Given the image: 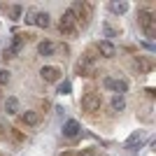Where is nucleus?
Segmentation results:
<instances>
[{
  "mask_svg": "<svg viewBox=\"0 0 156 156\" xmlns=\"http://www.w3.org/2000/svg\"><path fill=\"white\" fill-rule=\"evenodd\" d=\"M137 23H140L142 30L147 33V37H156V19H154V14H151V12L140 9V12H137Z\"/></svg>",
  "mask_w": 156,
  "mask_h": 156,
  "instance_id": "obj_1",
  "label": "nucleus"
},
{
  "mask_svg": "<svg viewBox=\"0 0 156 156\" xmlns=\"http://www.w3.org/2000/svg\"><path fill=\"white\" fill-rule=\"evenodd\" d=\"M61 33L63 35H75L77 33V16L72 9H65L63 16H61Z\"/></svg>",
  "mask_w": 156,
  "mask_h": 156,
  "instance_id": "obj_2",
  "label": "nucleus"
},
{
  "mask_svg": "<svg viewBox=\"0 0 156 156\" xmlns=\"http://www.w3.org/2000/svg\"><path fill=\"white\" fill-rule=\"evenodd\" d=\"M100 93H93V91H89L84 98H82V110L84 112H98L100 110Z\"/></svg>",
  "mask_w": 156,
  "mask_h": 156,
  "instance_id": "obj_3",
  "label": "nucleus"
},
{
  "mask_svg": "<svg viewBox=\"0 0 156 156\" xmlns=\"http://www.w3.org/2000/svg\"><path fill=\"white\" fill-rule=\"evenodd\" d=\"M28 37H30V35H23V33H21V35H14V42L9 47H5V58H14V56L21 51V47L26 44Z\"/></svg>",
  "mask_w": 156,
  "mask_h": 156,
  "instance_id": "obj_4",
  "label": "nucleus"
},
{
  "mask_svg": "<svg viewBox=\"0 0 156 156\" xmlns=\"http://www.w3.org/2000/svg\"><path fill=\"white\" fill-rule=\"evenodd\" d=\"M77 72H79V75H84V77H93V75H96V63H93V56H89V54H86L84 58H82V63H77Z\"/></svg>",
  "mask_w": 156,
  "mask_h": 156,
  "instance_id": "obj_5",
  "label": "nucleus"
},
{
  "mask_svg": "<svg viewBox=\"0 0 156 156\" xmlns=\"http://www.w3.org/2000/svg\"><path fill=\"white\" fill-rule=\"evenodd\" d=\"M82 133V126H79V121H75V119H68L63 124V135L68 137V140H75V137Z\"/></svg>",
  "mask_w": 156,
  "mask_h": 156,
  "instance_id": "obj_6",
  "label": "nucleus"
},
{
  "mask_svg": "<svg viewBox=\"0 0 156 156\" xmlns=\"http://www.w3.org/2000/svg\"><path fill=\"white\" fill-rule=\"evenodd\" d=\"M40 75H42V79H44V82H58L63 72H61L58 68H54V65H44Z\"/></svg>",
  "mask_w": 156,
  "mask_h": 156,
  "instance_id": "obj_7",
  "label": "nucleus"
},
{
  "mask_svg": "<svg viewBox=\"0 0 156 156\" xmlns=\"http://www.w3.org/2000/svg\"><path fill=\"white\" fill-rule=\"evenodd\" d=\"M98 51L103 54L105 58H112V56H117V47L112 44L110 40H103V42H98Z\"/></svg>",
  "mask_w": 156,
  "mask_h": 156,
  "instance_id": "obj_8",
  "label": "nucleus"
},
{
  "mask_svg": "<svg viewBox=\"0 0 156 156\" xmlns=\"http://www.w3.org/2000/svg\"><path fill=\"white\" fill-rule=\"evenodd\" d=\"M5 112L7 114H16V112H19V100H16L14 96H9L5 100Z\"/></svg>",
  "mask_w": 156,
  "mask_h": 156,
  "instance_id": "obj_9",
  "label": "nucleus"
},
{
  "mask_svg": "<svg viewBox=\"0 0 156 156\" xmlns=\"http://www.w3.org/2000/svg\"><path fill=\"white\" fill-rule=\"evenodd\" d=\"M33 23H37L40 28H47V26H49V14H47V12H35Z\"/></svg>",
  "mask_w": 156,
  "mask_h": 156,
  "instance_id": "obj_10",
  "label": "nucleus"
},
{
  "mask_svg": "<svg viewBox=\"0 0 156 156\" xmlns=\"http://www.w3.org/2000/svg\"><path fill=\"white\" fill-rule=\"evenodd\" d=\"M54 49H56V47H54V42H40V44H37L40 56H51Z\"/></svg>",
  "mask_w": 156,
  "mask_h": 156,
  "instance_id": "obj_11",
  "label": "nucleus"
},
{
  "mask_svg": "<svg viewBox=\"0 0 156 156\" xmlns=\"http://www.w3.org/2000/svg\"><path fill=\"white\" fill-rule=\"evenodd\" d=\"M23 124H28V126H35V124H40V114H37V112H33V110L23 112Z\"/></svg>",
  "mask_w": 156,
  "mask_h": 156,
  "instance_id": "obj_12",
  "label": "nucleus"
},
{
  "mask_svg": "<svg viewBox=\"0 0 156 156\" xmlns=\"http://www.w3.org/2000/svg\"><path fill=\"white\" fill-rule=\"evenodd\" d=\"M112 91H117V96H124L128 91V82L126 79H114V89Z\"/></svg>",
  "mask_w": 156,
  "mask_h": 156,
  "instance_id": "obj_13",
  "label": "nucleus"
},
{
  "mask_svg": "<svg viewBox=\"0 0 156 156\" xmlns=\"http://www.w3.org/2000/svg\"><path fill=\"white\" fill-rule=\"evenodd\" d=\"M135 68H137V70H142V72H149L151 70V63L147 58H142V56H137V58H135Z\"/></svg>",
  "mask_w": 156,
  "mask_h": 156,
  "instance_id": "obj_14",
  "label": "nucleus"
},
{
  "mask_svg": "<svg viewBox=\"0 0 156 156\" xmlns=\"http://www.w3.org/2000/svg\"><path fill=\"white\" fill-rule=\"evenodd\" d=\"M110 9H112L114 14H126L128 5H126V2H110Z\"/></svg>",
  "mask_w": 156,
  "mask_h": 156,
  "instance_id": "obj_15",
  "label": "nucleus"
},
{
  "mask_svg": "<svg viewBox=\"0 0 156 156\" xmlns=\"http://www.w3.org/2000/svg\"><path fill=\"white\" fill-rule=\"evenodd\" d=\"M112 107H114L117 112H121V110H124V107H126L124 96H114V98H112Z\"/></svg>",
  "mask_w": 156,
  "mask_h": 156,
  "instance_id": "obj_16",
  "label": "nucleus"
},
{
  "mask_svg": "<svg viewBox=\"0 0 156 156\" xmlns=\"http://www.w3.org/2000/svg\"><path fill=\"white\" fill-rule=\"evenodd\" d=\"M21 14H23V7H21V5H12V7H9V16H12L14 21H19Z\"/></svg>",
  "mask_w": 156,
  "mask_h": 156,
  "instance_id": "obj_17",
  "label": "nucleus"
},
{
  "mask_svg": "<svg viewBox=\"0 0 156 156\" xmlns=\"http://www.w3.org/2000/svg\"><path fill=\"white\" fill-rule=\"evenodd\" d=\"M70 91H72V84H70V82H58V93H61V96H68Z\"/></svg>",
  "mask_w": 156,
  "mask_h": 156,
  "instance_id": "obj_18",
  "label": "nucleus"
},
{
  "mask_svg": "<svg viewBox=\"0 0 156 156\" xmlns=\"http://www.w3.org/2000/svg\"><path fill=\"white\" fill-rule=\"evenodd\" d=\"M103 30H105V35H107V37H117V30H114V28H112L110 23H105V26H103Z\"/></svg>",
  "mask_w": 156,
  "mask_h": 156,
  "instance_id": "obj_19",
  "label": "nucleus"
},
{
  "mask_svg": "<svg viewBox=\"0 0 156 156\" xmlns=\"http://www.w3.org/2000/svg\"><path fill=\"white\" fill-rule=\"evenodd\" d=\"M9 82V70H0V86H5Z\"/></svg>",
  "mask_w": 156,
  "mask_h": 156,
  "instance_id": "obj_20",
  "label": "nucleus"
},
{
  "mask_svg": "<svg viewBox=\"0 0 156 156\" xmlns=\"http://www.w3.org/2000/svg\"><path fill=\"white\" fill-rule=\"evenodd\" d=\"M135 142H140V133H133V135L128 137V142H126V147H133Z\"/></svg>",
  "mask_w": 156,
  "mask_h": 156,
  "instance_id": "obj_21",
  "label": "nucleus"
},
{
  "mask_svg": "<svg viewBox=\"0 0 156 156\" xmlns=\"http://www.w3.org/2000/svg\"><path fill=\"white\" fill-rule=\"evenodd\" d=\"M103 86L112 91V89H114V77H105V79H103Z\"/></svg>",
  "mask_w": 156,
  "mask_h": 156,
  "instance_id": "obj_22",
  "label": "nucleus"
},
{
  "mask_svg": "<svg viewBox=\"0 0 156 156\" xmlns=\"http://www.w3.org/2000/svg\"><path fill=\"white\" fill-rule=\"evenodd\" d=\"M33 16H35V12H26V23H33Z\"/></svg>",
  "mask_w": 156,
  "mask_h": 156,
  "instance_id": "obj_23",
  "label": "nucleus"
},
{
  "mask_svg": "<svg viewBox=\"0 0 156 156\" xmlns=\"http://www.w3.org/2000/svg\"><path fill=\"white\" fill-rule=\"evenodd\" d=\"M61 156H72V154H70V151H65V154H61Z\"/></svg>",
  "mask_w": 156,
  "mask_h": 156,
  "instance_id": "obj_24",
  "label": "nucleus"
},
{
  "mask_svg": "<svg viewBox=\"0 0 156 156\" xmlns=\"http://www.w3.org/2000/svg\"><path fill=\"white\" fill-rule=\"evenodd\" d=\"M79 156H84V154H79Z\"/></svg>",
  "mask_w": 156,
  "mask_h": 156,
  "instance_id": "obj_25",
  "label": "nucleus"
}]
</instances>
